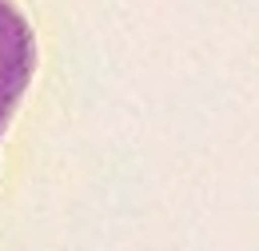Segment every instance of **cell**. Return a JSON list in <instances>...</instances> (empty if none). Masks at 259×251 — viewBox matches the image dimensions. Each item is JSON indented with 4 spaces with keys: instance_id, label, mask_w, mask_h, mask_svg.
<instances>
[{
    "instance_id": "obj_1",
    "label": "cell",
    "mask_w": 259,
    "mask_h": 251,
    "mask_svg": "<svg viewBox=\"0 0 259 251\" xmlns=\"http://www.w3.org/2000/svg\"><path fill=\"white\" fill-rule=\"evenodd\" d=\"M36 72V36L20 8L0 0V140Z\"/></svg>"
}]
</instances>
